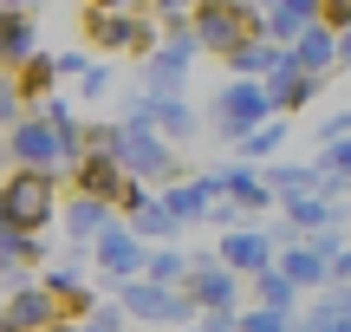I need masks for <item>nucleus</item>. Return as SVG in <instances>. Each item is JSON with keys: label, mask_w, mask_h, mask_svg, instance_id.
I'll return each mask as SVG.
<instances>
[{"label": "nucleus", "mask_w": 351, "mask_h": 332, "mask_svg": "<svg viewBox=\"0 0 351 332\" xmlns=\"http://www.w3.org/2000/svg\"><path fill=\"white\" fill-rule=\"evenodd\" d=\"M247 33H261V13H247L241 0H195V46L234 52Z\"/></svg>", "instance_id": "obj_1"}, {"label": "nucleus", "mask_w": 351, "mask_h": 332, "mask_svg": "<svg viewBox=\"0 0 351 332\" xmlns=\"http://www.w3.org/2000/svg\"><path fill=\"white\" fill-rule=\"evenodd\" d=\"M52 215V189H46V169H20L0 195V222L7 228H39Z\"/></svg>", "instance_id": "obj_2"}, {"label": "nucleus", "mask_w": 351, "mask_h": 332, "mask_svg": "<svg viewBox=\"0 0 351 332\" xmlns=\"http://www.w3.org/2000/svg\"><path fill=\"white\" fill-rule=\"evenodd\" d=\"M267 111H274V98H267V85H254V78H234V85L215 98V117H221L228 137H247V130H261Z\"/></svg>", "instance_id": "obj_3"}, {"label": "nucleus", "mask_w": 351, "mask_h": 332, "mask_svg": "<svg viewBox=\"0 0 351 332\" xmlns=\"http://www.w3.org/2000/svg\"><path fill=\"white\" fill-rule=\"evenodd\" d=\"M117 163H130V169H150V176H163V169H169V156H163V143H156L150 137V130H130V137H124V156H117Z\"/></svg>", "instance_id": "obj_4"}, {"label": "nucleus", "mask_w": 351, "mask_h": 332, "mask_svg": "<svg viewBox=\"0 0 351 332\" xmlns=\"http://www.w3.org/2000/svg\"><path fill=\"white\" fill-rule=\"evenodd\" d=\"M228 65H234L241 78H267V72H274V65H280V52L267 46V39H241V46L228 52Z\"/></svg>", "instance_id": "obj_5"}, {"label": "nucleus", "mask_w": 351, "mask_h": 332, "mask_svg": "<svg viewBox=\"0 0 351 332\" xmlns=\"http://www.w3.org/2000/svg\"><path fill=\"white\" fill-rule=\"evenodd\" d=\"M130 307L143 313V320H182V300L169 294L163 281H150V287H137V294H130Z\"/></svg>", "instance_id": "obj_6"}, {"label": "nucleus", "mask_w": 351, "mask_h": 332, "mask_svg": "<svg viewBox=\"0 0 351 332\" xmlns=\"http://www.w3.org/2000/svg\"><path fill=\"white\" fill-rule=\"evenodd\" d=\"M228 268H247V274H267V241L261 235H228Z\"/></svg>", "instance_id": "obj_7"}, {"label": "nucleus", "mask_w": 351, "mask_h": 332, "mask_svg": "<svg viewBox=\"0 0 351 332\" xmlns=\"http://www.w3.org/2000/svg\"><path fill=\"white\" fill-rule=\"evenodd\" d=\"M234 300V274L228 268H202L195 274V307H228Z\"/></svg>", "instance_id": "obj_8"}, {"label": "nucleus", "mask_w": 351, "mask_h": 332, "mask_svg": "<svg viewBox=\"0 0 351 332\" xmlns=\"http://www.w3.org/2000/svg\"><path fill=\"white\" fill-rule=\"evenodd\" d=\"M117 182H124V163H117V156H85V189L98 195V202L117 189Z\"/></svg>", "instance_id": "obj_9"}, {"label": "nucleus", "mask_w": 351, "mask_h": 332, "mask_svg": "<svg viewBox=\"0 0 351 332\" xmlns=\"http://www.w3.org/2000/svg\"><path fill=\"white\" fill-rule=\"evenodd\" d=\"M20 156H26L33 169H39V163H52V156H59V143H52V130H46V124H26V130H20Z\"/></svg>", "instance_id": "obj_10"}, {"label": "nucleus", "mask_w": 351, "mask_h": 332, "mask_svg": "<svg viewBox=\"0 0 351 332\" xmlns=\"http://www.w3.org/2000/svg\"><path fill=\"white\" fill-rule=\"evenodd\" d=\"M52 320V300L46 294H20L13 300V326H46Z\"/></svg>", "instance_id": "obj_11"}, {"label": "nucleus", "mask_w": 351, "mask_h": 332, "mask_svg": "<svg viewBox=\"0 0 351 332\" xmlns=\"http://www.w3.org/2000/svg\"><path fill=\"white\" fill-rule=\"evenodd\" d=\"M104 261H111L117 274H124V268H137V241H130V235H104Z\"/></svg>", "instance_id": "obj_12"}, {"label": "nucleus", "mask_w": 351, "mask_h": 332, "mask_svg": "<svg viewBox=\"0 0 351 332\" xmlns=\"http://www.w3.org/2000/svg\"><path fill=\"white\" fill-rule=\"evenodd\" d=\"M293 222L313 228V222H332V209H326V202H293Z\"/></svg>", "instance_id": "obj_13"}, {"label": "nucleus", "mask_w": 351, "mask_h": 332, "mask_svg": "<svg viewBox=\"0 0 351 332\" xmlns=\"http://www.w3.org/2000/svg\"><path fill=\"white\" fill-rule=\"evenodd\" d=\"M156 117H163V124L176 130V137H182V130H189V111H182V104H163V111H156Z\"/></svg>", "instance_id": "obj_14"}, {"label": "nucleus", "mask_w": 351, "mask_h": 332, "mask_svg": "<svg viewBox=\"0 0 351 332\" xmlns=\"http://www.w3.org/2000/svg\"><path fill=\"white\" fill-rule=\"evenodd\" d=\"M247 332H280V313H274V307H267V313H254Z\"/></svg>", "instance_id": "obj_15"}, {"label": "nucleus", "mask_w": 351, "mask_h": 332, "mask_svg": "<svg viewBox=\"0 0 351 332\" xmlns=\"http://www.w3.org/2000/svg\"><path fill=\"white\" fill-rule=\"evenodd\" d=\"M156 7H163V13H169V20H182V13H189V7H195V0H156Z\"/></svg>", "instance_id": "obj_16"}, {"label": "nucleus", "mask_w": 351, "mask_h": 332, "mask_svg": "<svg viewBox=\"0 0 351 332\" xmlns=\"http://www.w3.org/2000/svg\"><path fill=\"white\" fill-rule=\"evenodd\" d=\"M98 7H104V13H111V7H124V0H98Z\"/></svg>", "instance_id": "obj_17"}]
</instances>
